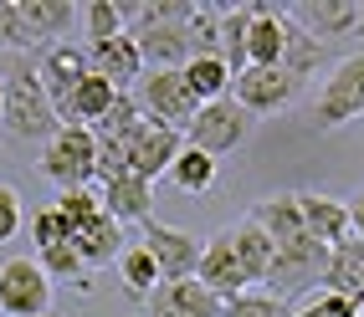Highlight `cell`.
Here are the masks:
<instances>
[{"label":"cell","mask_w":364,"mask_h":317,"mask_svg":"<svg viewBox=\"0 0 364 317\" xmlns=\"http://www.w3.org/2000/svg\"><path fill=\"white\" fill-rule=\"evenodd\" d=\"M196 282L210 291L215 302H231V297H241V291H252L247 277H241V266H236V251H231V226H226V230H215L205 246H200Z\"/></svg>","instance_id":"13"},{"label":"cell","mask_w":364,"mask_h":317,"mask_svg":"<svg viewBox=\"0 0 364 317\" xmlns=\"http://www.w3.org/2000/svg\"><path fill=\"white\" fill-rule=\"evenodd\" d=\"M62 133L52 97L36 77V52L26 57H0V138L16 149H46Z\"/></svg>","instance_id":"1"},{"label":"cell","mask_w":364,"mask_h":317,"mask_svg":"<svg viewBox=\"0 0 364 317\" xmlns=\"http://www.w3.org/2000/svg\"><path fill=\"white\" fill-rule=\"evenodd\" d=\"M354 317H364V312H354Z\"/></svg>","instance_id":"38"},{"label":"cell","mask_w":364,"mask_h":317,"mask_svg":"<svg viewBox=\"0 0 364 317\" xmlns=\"http://www.w3.org/2000/svg\"><path fill=\"white\" fill-rule=\"evenodd\" d=\"M344 210H349V235L364 240V189L354 194V200H344Z\"/></svg>","instance_id":"37"},{"label":"cell","mask_w":364,"mask_h":317,"mask_svg":"<svg viewBox=\"0 0 364 317\" xmlns=\"http://www.w3.org/2000/svg\"><path fill=\"white\" fill-rule=\"evenodd\" d=\"M221 317H287V302L267 297V291H241V297L221 302Z\"/></svg>","instance_id":"33"},{"label":"cell","mask_w":364,"mask_h":317,"mask_svg":"<svg viewBox=\"0 0 364 317\" xmlns=\"http://www.w3.org/2000/svg\"><path fill=\"white\" fill-rule=\"evenodd\" d=\"M293 200H298V221H303L308 240H318V246H328V251L349 240V210H344V200H333V194H313V189L293 194Z\"/></svg>","instance_id":"17"},{"label":"cell","mask_w":364,"mask_h":317,"mask_svg":"<svg viewBox=\"0 0 364 317\" xmlns=\"http://www.w3.org/2000/svg\"><path fill=\"white\" fill-rule=\"evenodd\" d=\"M323 291L344 297L354 312L364 307V240H344V246L328 251V272H323Z\"/></svg>","instance_id":"20"},{"label":"cell","mask_w":364,"mask_h":317,"mask_svg":"<svg viewBox=\"0 0 364 317\" xmlns=\"http://www.w3.org/2000/svg\"><path fill=\"white\" fill-rule=\"evenodd\" d=\"M144 317H221V302L190 277V282H159L149 297H144Z\"/></svg>","instance_id":"19"},{"label":"cell","mask_w":364,"mask_h":317,"mask_svg":"<svg viewBox=\"0 0 364 317\" xmlns=\"http://www.w3.org/2000/svg\"><path fill=\"white\" fill-rule=\"evenodd\" d=\"M139 230H144V251L154 256L164 287L196 277V266H200V240H196V235H185V230H175V226H159V221H144Z\"/></svg>","instance_id":"10"},{"label":"cell","mask_w":364,"mask_h":317,"mask_svg":"<svg viewBox=\"0 0 364 317\" xmlns=\"http://www.w3.org/2000/svg\"><path fill=\"white\" fill-rule=\"evenodd\" d=\"M118 277H124L129 297L144 302V297L159 287V266H154V256L144 251V246H124V251H118Z\"/></svg>","instance_id":"28"},{"label":"cell","mask_w":364,"mask_h":317,"mask_svg":"<svg viewBox=\"0 0 364 317\" xmlns=\"http://www.w3.org/2000/svg\"><path fill=\"white\" fill-rule=\"evenodd\" d=\"M359 312H364V307H359Z\"/></svg>","instance_id":"39"},{"label":"cell","mask_w":364,"mask_h":317,"mask_svg":"<svg viewBox=\"0 0 364 317\" xmlns=\"http://www.w3.org/2000/svg\"><path fill=\"white\" fill-rule=\"evenodd\" d=\"M247 67H282V6L257 0V21L247 31Z\"/></svg>","instance_id":"24"},{"label":"cell","mask_w":364,"mask_h":317,"mask_svg":"<svg viewBox=\"0 0 364 317\" xmlns=\"http://www.w3.org/2000/svg\"><path fill=\"white\" fill-rule=\"evenodd\" d=\"M180 31L190 41V57H215V46H221V6H190Z\"/></svg>","instance_id":"29"},{"label":"cell","mask_w":364,"mask_h":317,"mask_svg":"<svg viewBox=\"0 0 364 317\" xmlns=\"http://www.w3.org/2000/svg\"><path fill=\"white\" fill-rule=\"evenodd\" d=\"M293 317H354V307L344 297H333V291H323V297H308Z\"/></svg>","instance_id":"36"},{"label":"cell","mask_w":364,"mask_h":317,"mask_svg":"<svg viewBox=\"0 0 364 317\" xmlns=\"http://www.w3.org/2000/svg\"><path fill=\"white\" fill-rule=\"evenodd\" d=\"M180 82H185V92H190V103H215V97H226V87H231V72H226V62L221 57H190L185 67H180Z\"/></svg>","instance_id":"26"},{"label":"cell","mask_w":364,"mask_h":317,"mask_svg":"<svg viewBox=\"0 0 364 317\" xmlns=\"http://www.w3.org/2000/svg\"><path fill=\"white\" fill-rule=\"evenodd\" d=\"M26 226V210H21V194L11 184H0V246L16 240V230Z\"/></svg>","instance_id":"35"},{"label":"cell","mask_w":364,"mask_h":317,"mask_svg":"<svg viewBox=\"0 0 364 317\" xmlns=\"http://www.w3.org/2000/svg\"><path fill=\"white\" fill-rule=\"evenodd\" d=\"M41 174L52 179L62 194L67 189H87L98 179V143L87 128H62L52 143L41 149Z\"/></svg>","instance_id":"6"},{"label":"cell","mask_w":364,"mask_h":317,"mask_svg":"<svg viewBox=\"0 0 364 317\" xmlns=\"http://www.w3.org/2000/svg\"><path fill=\"white\" fill-rule=\"evenodd\" d=\"M57 240H67V226H62L57 205H41V210L31 215V246H36V251H52Z\"/></svg>","instance_id":"34"},{"label":"cell","mask_w":364,"mask_h":317,"mask_svg":"<svg viewBox=\"0 0 364 317\" xmlns=\"http://www.w3.org/2000/svg\"><path fill=\"white\" fill-rule=\"evenodd\" d=\"M298 82L287 77V67H247V72H236L226 97L247 113V118H262V113H277V108H293L298 103Z\"/></svg>","instance_id":"8"},{"label":"cell","mask_w":364,"mask_h":317,"mask_svg":"<svg viewBox=\"0 0 364 317\" xmlns=\"http://www.w3.org/2000/svg\"><path fill=\"white\" fill-rule=\"evenodd\" d=\"M134 87H139V92H129V97H134V108H139L144 123H159V128L185 133V123H190V113H196V103H190V92H185V82H180V72H144Z\"/></svg>","instance_id":"7"},{"label":"cell","mask_w":364,"mask_h":317,"mask_svg":"<svg viewBox=\"0 0 364 317\" xmlns=\"http://www.w3.org/2000/svg\"><path fill=\"white\" fill-rule=\"evenodd\" d=\"M323 272H328V246H318V240H287V246L272 251V261H267V277H262V291L277 302H293V297H308L313 287H323Z\"/></svg>","instance_id":"2"},{"label":"cell","mask_w":364,"mask_h":317,"mask_svg":"<svg viewBox=\"0 0 364 317\" xmlns=\"http://www.w3.org/2000/svg\"><path fill=\"white\" fill-rule=\"evenodd\" d=\"M36 266L46 272V282H77V287H92V272L77 261V251H72L67 240H57L52 251H36Z\"/></svg>","instance_id":"31"},{"label":"cell","mask_w":364,"mask_h":317,"mask_svg":"<svg viewBox=\"0 0 364 317\" xmlns=\"http://www.w3.org/2000/svg\"><path fill=\"white\" fill-rule=\"evenodd\" d=\"M313 118H318V128H344L354 118H364V46L344 52L328 67L318 103H313Z\"/></svg>","instance_id":"4"},{"label":"cell","mask_w":364,"mask_h":317,"mask_svg":"<svg viewBox=\"0 0 364 317\" xmlns=\"http://www.w3.org/2000/svg\"><path fill=\"white\" fill-rule=\"evenodd\" d=\"M252 128V118L241 113L231 97H215V103H200L196 113H190V123H185V149H200L205 159H221L231 149H241V138H247Z\"/></svg>","instance_id":"5"},{"label":"cell","mask_w":364,"mask_h":317,"mask_svg":"<svg viewBox=\"0 0 364 317\" xmlns=\"http://www.w3.org/2000/svg\"><path fill=\"white\" fill-rule=\"evenodd\" d=\"M231 251H236V266H241V277H247V287H262L267 261H272V240L252 221H241V226H231Z\"/></svg>","instance_id":"27"},{"label":"cell","mask_w":364,"mask_h":317,"mask_svg":"<svg viewBox=\"0 0 364 317\" xmlns=\"http://www.w3.org/2000/svg\"><path fill=\"white\" fill-rule=\"evenodd\" d=\"M185 26V21H180ZM175 26V21H129V36H134V46H139V62H144V72H180L185 62H190V41H185V31Z\"/></svg>","instance_id":"12"},{"label":"cell","mask_w":364,"mask_h":317,"mask_svg":"<svg viewBox=\"0 0 364 317\" xmlns=\"http://www.w3.org/2000/svg\"><path fill=\"white\" fill-rule=\"evenodd\" d=\"M82 52H87V72H92V77H103L113 92H124V87H134V82L144 77L139 46H134L129 31L113 36V41H98V46H82Z\"/></svg>","instance_id":"18"},{"label":"cell","mask_w":364,"mask_h":317,"mask_svg":"<svg viewBox=\"0 0 364 317\" xmlns=\"http://www.w3.org/2000/svg\"><path fill=\"white\" fill-rule=\"evenodd\" d=\"M169 184L185 194H205L215 184V159H205L200 149H180L175 164H169Z\"/></svg>","instance_id":"30"},{"label":"cell","mask_w":364,"mask_h":317,"mask_svg":"<svg viewBox=\"0 0 364 317\" xmlns=\"http://www.w3.org/2000/svg\"><path fill=\"white\" fill-rule=\"evenodd\" d=\"M98 184V200H103V215L118 226H144L154 221V184H144L134 174H118V179H92Z\"/></svg>","instance_id":"16"},{"label":"cell","mask_w":364,"mask_h":317,"mask_svg":"<svg viewBox=\"0 0 364 317\" xmlns=\"http://www.w3.org/2000/svg\"><path fill=\"white\" fill-rule=\"evenodd\" d=\"M16 16H21V26H26V36L36 46H46V41L57 46L72 31V21H77V11L67 0H16Z\"/></svg>","instance_id":"22"},{"label":"cell","mask_w":364,"mask_h":317,"mask_svg":"<svg viewBox=\"0 0 364 317\" xmlns=\"http://www.w3.org/2000/svg\"><path fill=\"white\" fill-rule=\"evenodd\" d=\"M333 62V46H323V41H313L308 31H298L293 21L282 16V67H287V77H293L298 87H308L318 72Z\"/></svg>","instance_id":"21"},{"label":"cell","mask_w":364,"mask_h":317,"mask_svg":"<svg viewBox=\"0 0 364 317\" xmlns=\"http://www.w3.org/2000/svg\"><path fill=\"white\" fill-rule=\"evenodd\" d=\"M36 77L46 87V97H52V113L67 108V97L77 92V82L87 77V52L77 41H57V46H46V52L36 57Z\"/></svg>","instance_id":"14"},{"label":"cell","mask_w":364,"mask_h":317,"mask_svg":"<svg viewBox=\"0 0 364 317\" xmlns=\"http://www.w3.org/2000/svg\"><path fill=\"white\" fill-rule=\"evenodd\" d=\"M82 26H87V46L124 36V6H113V0H98V6H87Z\"/></svg>","instance_id":"32"},{"label":"cell","mask_w":364,"mask_h":317,"mask_svg":"<svg viewBox=\"0 0 364 317\" xmlns=\"http://www.w3.org/2000/svg\"><path fill=\"white\" fill-rule=\"evenodd\" d=\"M185 149V138L175 128H159V123H139L134 138L124 143V169L134 179L154 184L159 174H169V164H175V154Z\"/></svg>","instance_id":"11"},{"label":"cell","mask_w":364,"mask_h":317,"mask_svg":"<svg viewBox=\"0 0 364 317\" xmlns=\"http://www.w3.org/2000/svg\"><path fill=\"white\" fill-rule=\"evenodd\" d=\"M67 226V246L77 251V261L87 272H98V266L118 261L124 251V226L108 221V215H87V221H62Z\"/></svg>","instance_id":"15"},{"label":"cell","mask_w":364,"mask_h":317,"mask_svg":"<svg viewBox=\"0 0 364 317\" xmlns=\"http://www.w3.org/2000/svg\"><path fill=\"white\" fill-rule=\"evenodd\" d=\"M247 221H252L267 240H272V251L303 235V221H298V200H293V194H267V200H257V205H252Z\"/></svg>","instance_id":"23"},{"label":"cell","mask_w":364,"mask_h":317,"mask_svg":"<svg viewBox=\"0 0 364 317\" xmlns=\"http://www.w3.org/2000/svg\"><path fill=\"white\" fill-rule=\"evenodd\" d=\"M287 21H293L298 31H308L313 41L323 46H364V6L359 0H303V6H287L282 11Z\"/></svg>","instance_id":"3"},{"label":"cell","mask_w":364,"mask_h":317,"mask_svg":"<svg viewBox=\"0 0 364 317\" xmlns=\"http://www.w3.org/2000/svg\"><path fill=\"white\" fill-rule=\"evenodd\" d=\"M257 21V6H221V46H215V57L226 62V72H247V31Z\"/></svg>","instance_id":"25"},{"label":"cell","mask_w":364,"mask_h":317,"mask_svg":"<svg viewBox=\"0 0 364 317\" xmlns=\"http://www.w3.org/2000/svg\"><path fill=\"white\" fill-rule=\"evenodd\" d=\"M52 307V282L36 266V256H11L0 266V312L6 317H46Z\"/></svg>","instance_id":"9"}]
</instances>
